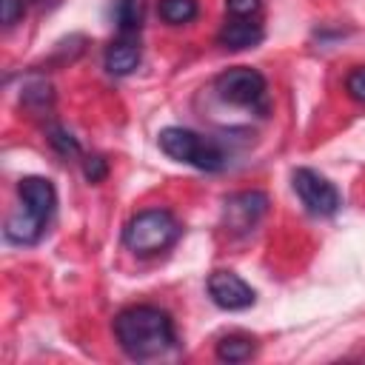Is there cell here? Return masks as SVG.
Segmentation results:
<instances>
[{"mask_svg":"<svg viewBox=\"0 0 365 365\" xmlns=\"http://www.w3.org/2000/svg\"><path fill=\"white\" fill-rule=\"evenodd\" d=\"M114 336L131 359H154L174 348V322L157 305H131L114 317Z\"/></svg>","mask_w":365,"mask_h":365,"instance_id":"cell-1","label":"cell"},{"mask_svg":"<svg viewBox=\"0 0 365 365\" xmlns=\"http://www.w3.org/2000/svg\"><path fill=\"white\" fill-rule=\"evenodd\" d=\"M180 237V222L168 208H145L134 214L123 228V242L137 257H154L171 248Z\"/></svg>","mask_w":365,"mask_h":365,"instance_id":"cell-2","label":"cell"},{"mask_svg":"<svg viewBox=\"0 0 365 365\" xmlns=\"http://www.w3.org/2000/svg\"><path fill=\"white\" fill-rule=\"evenodd\" d=\"M160 148L177 160V163H188L200 171H220L225 165V154L222 148L208 140V137H200L197 131H188V128H180V125H168L160 131L157 137Z\"/></svg>","mask_w":365,"mask_h":365,"instance_id":"cell-3","label":"cell"},{"mask_svg":"<svg viewBox=\"0 0 365 365\" xmlns=\"http://www.w3.org/2000/svg\"><path fill=\"white\" fill-rule=\"evenodd\" d=\"M214 88H217V94H220L225 103L245 106V108H265L268 86H265V77H262L257 68L234 66V68L222 71V74L214 80Z\"/></svg>","mask_w":365,"mask_h":365,"instance_id":"cell-4","label":"cell"},{"mask_svg":"<svg viewBox=\"0 0 365 365\" xmlns=\"http://www.w3.org/2000/svg\"><path fill=\"white\" fill-rule=\"evenodd\" d=\"M291 185L297 191V197L302 200L305 211L314 217H331L339 211L342 200L339 191L334 188V182H328L322 174H317L314 168H297L291 174Z\"/></svg>","mask_w":365,"mask_h":365,"instance_id":"cell-5","label":"cell"},{"mask_svg":"<svg viewBox=\"0 0 365 365\" xmlns=\"http://www.w3.org/2000/svg\"><path fill=\"white\" fill-rule=\"evenodd\" d=\"M268 211V197L265 191H240V194H231L225 200V208H222V222L231 234H248L259 217Z\"/></svg>","mask_w":365,"mask_h":365,"instance_id":"cell-6","label":"cell"},{"mask_svg":"<svg viewBox=\"0 0 365 365\" xmlns=\"http://www.w3.org/2000/svg\"><path fill=\"white\" fill-rule=\"evenodd\" d=\"M208 297L214 299V305L225 308V311H242V308H251L257 294L254 288L237 277L234 271H214L208 277Z\"/></svg>","mask_w":365,"mask_h":365,"instance_id":"cell-7","label":"cell"},{"mask_svg":"<svg viewBox=\"0 0 365 365\" xmlns=\"http://www.w3.org/2000/svg\"><path fill=\"white\" fill-rule=\"evenodd\" d=\"M17 194H20V202L29 211L40 214L43 220H48L57 205V191H54L51 180H46V177H23L17 182Z\"/></svg>","mask_w":365,"mask_h":365,"instance_id":"cell-8","label":"cell"},{"mask_svg":"<svg viewBox=\"0 0 365 365\" xmlns=\"http://www.w3.org/2000/svg\"><path fill=\"white\" fill-rule=\"evenodd\" d=\"M43 231H46V220L40 214L29 211L26 205H20L17 211H11L9 220H6V228H3L6 240L17 242V245H34L43 237Z\"/></svg>","mask_w":365,"mask_h":365,"instance_id":"cell-9","label":"cell"},{"mask_svg":"<svg viewBox=\"0 0 365 365\" xmlns=\"http://www.w3.org/2000/svg\"><path fill=\"white\" fill-rule=\"evenodd\" d=\"M259 40H262V26L254 23L251 17H231L217 31V43L225 48H251Z\"/></svg>","mask_w":365,"mask_h":365,"instance_id":"cell-10","label":"cell"},{"mask_svg":"<svg viewBox=\"0 0 365 365\" xmlns=\"http://www.w3.org/2000/svg\"><path fill=\"white\" fill-rule=\"evenodd\" d=\"M140 57H143V51H140V46H137V40H131V37L125 34V37L114 40V43L106 48V68H108V74L125 77V74H131V71L140 66Z\"/></svg>","mask_w":365,"mask_h":365,"instance_id":"cell-11","label":"cell"},{"mask_svg":"<svg viewBox=\"0 0 365 365\" xmlns=\"http://www.w3.org/2000/svg\"><path fill=\"white\" fill-rule=\"evenodd\" d=\"M257 351V342L248 334H225L217 342V359L222 362H245Z\"/></svg>","mask_w":365,"mask_h":365,"instance_id":"cell-12","label":"cell"},{"mask_svg":"<svg viewBox=\"0 0 365 365\" xmlns=\"http://www.w3.org/2000/svg\"><path fill=\"white\" fill-rule=\"evenodd\" d=\"M143 17H145V0H117V6H114V20H117V29H120L123 34L140 31Z\"/></svg>","mask_w":365,"mask_h":365,"instance_id":"cell-13","label":"cell"},{"mask_svg":"<svg viewBox=\"0 0 365 365\" xmlns=\"http://www.w3.org/2000/svg\"><path fill=\"white\" fill-rule=\"evenodd\" d=\"M160 17L171 26L191 23L197 17V0H160Z\"/></svg>","mask_w":365,"mask_h":365,"instance_id":"cell-14","label":"cell"},{"mask_svg":"<svg viewBox=\"0 0 365 365\" xmlns=\"http://www.w3.org/2000/svg\"><path fill=\"white\" fill-rule=\"evenodd\" d=\"M48 143H51L63 157H77V154H80L77 140H74L66 128H60V125H51V128H48Z\"/></svg>","mask_w":365,"mask_h":365,"instance_id":"cell-15","label":"cell"},{"mask_svg":"<svg viewBox=\"0 0 365 365\" xmlns=\"http://www.w3.org/2000/svg\"><path fill=\"white\" fill-rule=\"evenodd\" d=\"M83 174H86L88 182H103L106 174H108V163H106L100 154L86 157V160H83Z\"/></svg>","mask_w":365,"mask_h":365,"instance_id":"cell-16","label":"cell"},{"mask_svg":"<svg viewBox=\"0 0 365 365\" xmlns=\"http://www.w3.org/2000/svg\"><path fill=\"white\" fill-rule=\"evenodd\" d=\"M345 91H348L356 103H365V68H354V71L345 77Z\"/></svg>","mask_w":365,"mask_h":365,"instance_id":"cell-17","label":"cell"},{"mask_svg":"<svg viewBox=\"0 0 365 365\" xmlns=\"http://www.w3.org/2000/svg\"><path fill=\"white\" fill-rule=\"evenodd\" d=\"M23 100L26 103H37V106H48L51 103V86L48 83H31L26 91H23Z\"/></svg>","mask_w":365,"mask_h":365,"instance_id":"cell-18","label":"cell"},{"mask_svg":"<svg viewBox=\"0 0 365 365\" xmlns=\"http://www.w3.org/2000/svg\"><path fill=\"white\" fill-rule=\"evenodd\" d=\"M23 17V0H0V20L6 29H11Z\"/></svg>","mask_w":365,"mask_h":365,"instance_id":"cell-19","label":"cell"},{"mask_svg":"<svg viewBox=\"0 0 365 365\" xmlns=\"http://www.w3.org/2000/svg\"><path fill=\"white\" fill-rule=\"evenodd\" d=\"M231 17H251L259 11V0H225Z\"/></svg>","mask_w":365,"mask_h":365,"instance_id":"cell-20","label":"cell"}]
</instances>
